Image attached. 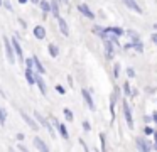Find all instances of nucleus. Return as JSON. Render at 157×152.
Here are the masks:
<instances>
[{"instance_id":"obj_1","label":"nucleus","mask_w":157,"mask_h":152,"mask_svg":"<svg viewBox=\"0 0 157 152\" xmlns=\"http://www.w3.org/2000/svg\"><path fill=\"white\" fill-rule=\"evenodd\" d=\"M4 47H5V56H7V61L12 64L15 61V56H14L15 49H14V44L9 41V37H4Z\"/></svg>"},{"instance_id":"obj_2","label":"nucleus","mask_w":157,"mask_h":152,"mask_svg":"<svg viewBox=\"0 0 157 152\" xmlns=\"http://www.w3.org/2000/svg\"><path fill=\"white\" fill-rule=\"evenodd\" d=\"M34 117H36V120H37L39 123L42 125V127H46V128H48V132H49V134L52 135V137H54V130H52V127H51V125H49V122L46 120V118L42 117L41 113H37V111H34Z\"/></svg>"},{"instance_id":"obj_3","label":"nucleus","mask_w":157,"mask_h":152,"mask_svg":"<svg viewBox=\"0 0 157 152\" xmlns=\"http://www.w3.org/2000/svg\"><path fill=\"white\" fill-rule=\"evenodd\" d=\"M123 115H125V120H127V125L130 128L133 127V120H132V113H130V107L127 105V101H123Z\"/></svg>"},{"instance_id":"obj_4","label":"nucleus","mask_w":157,"mask_h":152,"mask_svg":"<svg viewBox=\"0 0 157 152\" xmlns=\"http://www.w3.org/2000/svg\"><path fill=\"white\" fill-rule=\"evenodd\" d=\"M78 10L83 14V15L88 17V19H95V14H93L91 10H90V7L85 5V3H79V5H78Z\"/></svg>"},{"instance_id":"obj_5","label":"nucleus","mask_w":157,"mask_h":152,"mask_svg":"<svg viewBox=\"0 0 157 152\" xmlns=\"http://www.w3.org/2000/svg\"><path fill=\"white\" fill-rule=\"evenodd\" d=\"M12 44H14V49H15V54H17V57L24 63V53H22V47L21 44H19V41L15 39V37H12Z\"/></svg>"},{"instance_id":"obj_6","label":"nucleus","mask_w":157,"mask_h":152,"mask_svg":"<svg viewBox=\"0 0 157 152\" xmlns=\"http://www.w3.org/2000/svg\"><path fill=\"white\" fill-rule=\"evenodd\" d=\"M21 117L24 118V122H25V123H27V125H29V127H31V128H34V130H37V128H39V125L36 123V122L32 120V118L29 117L27 113H24V111H21Z\"/></svg>"},{"instance_id":"obj_7","label":"nucleus","mask_w":157,"mask_h":152,"mask_svg":"<svg viewBox=\"0 0 157 152\" xmlns=\"http://www.w3.org/2000/svg\"><path fill=\"white\" fill-rule=\"evenodd\" d=\"M56 19H58V24H59L61 32L64 34V36H69V27H68V24H66V20L63 19V17H56Z\"/></svg>"},{"instance_id":"obj_8","label":"nucleus","mask_w":157,"mask_h":152,"mask_svg":"<svg viewBox=\"0 0 157 152\" xmlns=\"http://www.w3.org/2000/svg\"><path fill=\"white\" fill-rule=\"evenodd\" d=\"M81 95H83V98H85L86 105H88L91 110H95V103H93V98H91V95H90V91H88V90H83Z\"/></svg>"},{"instance_id":"obj_9","label":"nucleus","mask_w":157,"mask_h":152,"mask_svg":"<svg viewBox=\"0 0 157 152\" xmlns=\"http://www.w3.org/2000/svg\"><path fill=\"white\" fill-rule=\"evenodd\" d=\"M24 74H25V80H27L29 84H36V74H34V71H32V68H27V69L24 71Z\"/></svg>"},{"instance_id":"obj_10","label":"nucleus","mask_w":157,"mask_h":152,"mask_svg":"<svg viewBox=\"0 0 157 152\" xmlns=\"http://www.w3.org/2000/svg\"><path fill=\"white\" fill-rule=\"evenodd\" d=\"M112 41H108V39H105V49H106V57L108 59H112L113 57V54H115V51H113V46H112Z\"/></svg>"},{"instance_id":"obj_11","label":"nucleus","mask_w":157,"mask_h":152,"mask_svg":"<svg viewBox=\"0 0 157 152\" xmlns=\"http://www.w3.org/2000/svg\"><path fill=\"white\" fill-rule=\"evenodd\" d=\"M34 36L37 37V39H44L46 37V29L42 25H36L34 27Z\"/></svg>"},{"instance_id":"obj_12","label":"nucleus","mask_w":157,"mask_h":152,"mask_svg":"<svg viewBox=\"0 0 157 152\" xmlns=\"http://www.w3.org/2000/svg\"><path fill=\"white\" fill-rule=\"evenodd\" d=\"M123 3H125V5L128 7V9H132L133 12H139V14L142 12V9H140V7L135 3V0H123Z\"/></svg>"},{"instance_id":"obj_13","label":"nucleus","mask_w":157,"mask_h":152,"mask_svg":"<svg viewBox=\"0 0 157 152\" xmlns=\"http://www.w3.org/2000/svg\"><path fill=\"white\" fill-rule=\"evenodd\" d=\"M36 84L39 86L41 93H42V95H46V91H48V90H46V83H44V80H42V78L39 76V74H36Z\"/></svg>"},{"instance_id":"obj_14","label":"nucleus","mask_w":157,"mask_h":152,"mask_svg":"<svg viewBox=\"0 0 157 152\" xmlns=\"http://www.w3.org/2000/svg\"><path fill=\"white\" fill-rule=\"evenodd\" d=\"M34 145H36V149H39V150H44V152L49 149L48 145L44 144V140H42V138H39V137L34 138Z\"/></svg>"},{"instance_id":"obj_15","label":"nucleus","mask_w":157,"mask_h":152,"mask_svg":"<svg viewBox=\"0 0 157 152\" xmlns=\"http://www.w3.org/2000/svg\"><path fill=\"white\" fill-rule=\"evenodd\" d=\"M34 68H36V69H37V73H39V74H44V73H46L44 66H42V64H41V61H39L37 57H34Z\"/></svg>"},{"instance_id":"obj_16","label":"nucleus","mask_w":157,"mask_h":152,"mask_svg":"<svg viewBox=\"0 0 157 152\" xmlns=\"http://www.w3.org/2000/svg\"><path fill=\"white\" fill-rule=\"evenodd\" d=\"M51 12L54 17H59V5H58V0H52L51 2Z\"/></svg>"},{"instance_id":"obj_17","label":"nucleus","mask_w":157,"mask_h":152,"mask_svg":"<svg viewBox=\"0 0 157 152\" xmlns=\"http://www.w3.org/2000/svg\"><path fill=\"white\" fill-rule=\"evenodd\" d=\"M39 7H41V10H42L44 14H48L49 10H51V3L46 2V0H41V2H39Z\"/></svg>"},{"instance_id":"obj_18","label":"nucleus","mask_w":157,"mask_h":152,"mask_svg":"<svg viewBox=\"0 0 157 152\" xmlns=\"http://www.w3.org/2000/svg\"><path fill=\"white\" fill-rule=\"evenodd\" d=\"M117 98H118V88L113 90V96H112V101H110V110H112V113H113V107L117 103Z\"/></svg>"},{"instance_id":"obj_19","label":"nucleus","mask_w":157,"mask_h":152,"mask_svg":"<svg viewBox=\"0 0 157 152\" xmlns=\"http://www.w3.org/2000/svg\"><path fill=\"white\" fill-rule=\"evenodd\" d=\"M49 54H51L52 57H58L59 49H58V46H56V44H49Z\"/></svg>"},{"instance_id":"obj_20","label":"nucleus","mask_w":157,"mask_h":152,"mask_svg":"<svg viewBox=\"0 0 157 152\" xmlns=\"http://www.w3.org/2000/svg\"><path fill=\"white\" fill-rule=\"evenodd\" d=\"M132 46L135 47V51H139V53H142V51H144V44L140 42L139 39H133V44H132Z\"/></svg>"},{"instance_id":"obj_21","label":"nucleus","mask_w":157,"mask_h":152,"mask_svg":"<svg viewBox=\"0 0 157 152\" xmlns=\"http://www.w3.org/2000/svg\"><path fill=\"white\" fill-rule=\"evenodd\" d=\"M137 145H139V149H142V150H149V145L145 144L144 138H137Z\"/></svg>"},{"instance_id":"obj_22","label":"nucleus","mask_w":157,"mask_h":152,"mask_svg":"<svg viewBox=\"0 0 157 152\" xmlns=\"http://www.w3.org/2000/svg\"><path fill=\"white\" fill-rule=\"evenodd\" d=\"M93 32H95L96 36H100V37L105 36V29H103V27H100V25H95V27H93Z\"/></svg>"},{"instance_id":"obj_23","label":"nucleus","mask_w":157,"mask_h":152,"mask_svg":"<svg viewBox=\"0 0 157 152\" xmlns=\"http://www.w3.org/2000/svg\"><path fill=\"white\" fill-rule=\"evenodd\" d=\"M5 120H7V111H5L4 108L0 107V125H4Z\"/></svg>"},{"instance_id":"obj_24","label":"nucleus","mask_w":157,"mask_h":152,"mask_svg":"<svg viewBox=\"0 0 157 152\" xmlns=\"http://www.w3.org/2000/svg\"><path fill=\"white\" fill-rule=\"evenodd\" d=\"M58 130H59V134H61L64 138H68V130H66V127H64V125L58 123Z\"/></svg>"},{"instance_id":"obj_25","label":"nucleus","mask_w":157,"mask_h":152,"mask_svg":"<svg viewBox=\"0 0 157 152\" xmlns=\"http://www.w3.org/2000/svg\"><path fill=\"white\" fill-rule=\"evenodd\" d=\"M110 30H112V32L115 34V36H122V34H125L122 29H120V27H110Z\"/></svg>"},{"instance_id":"obj_26","label":"nucleus","mask_w":157,"mask_h":152,"mask_svg":"<svg viewBox=\"0 0 157 152\" xmlns=\"http://www.w3.org/2000/svg\"><path fill=\"white\" fill-rule=\"evenodd\" d=\"M64 117H66V120H73V111L69 108H64Z\"/></svg>"},{"instance_id":"obj_27","label":"nucleus","mask_w":157,"mask_h":152,"mask_svg":"<svg viewBox=\"0 0 157 152\" xmlns=\"http://www.w3.org/2000/svg\"><path fill=\"white\" fill-rule=\"evenodd\" d=\"M113 76L118 78L120 76V64H115V69H113Z\"/></svg>"},{"instance_id":"obj_28","label":"nucleus","mask_w":157,"mask_h":152,"mask_svg":"<svg viewBox=\"0 0 157 152\" xmlns=\"http://www.w3.org/2000/svg\"><path fill=\"white\" fill-rule=\"evenodd\" d=\"M4 7L7 10H12V3H10V0H4Z\"/></svg>"},{"instance_id":"obj_29","label":"nucleus","mask_w":157,"mask_h":152,"mask_svg":"<svg viewBox=\"0 0 157 152\" xmlns=\"http://www.w3.org/2000/svg\"><path fill=\"white\" fill-rule=\"evenodd\" d=\"M127 73H128V76H135V71H133L132 68H128V69H127Z\"/></svg>"},{"instance_id":"obj_30","label":"nucleus","mask_w":157,"mask_h":152,"mask_svg":"<svg viewBox=\"0 0 157 152\" xmlns=\"http://www.w3.org/2000/svg\"><path fill=\"white\" fill-rule=\"evenodd\" d=\"M83 128H85V130H90L91 127H90V123H88V122H83Z\"/></svg>"},{"instance_id":"obj_31","label":"nucleus","mask_w":157,"mask_h":152,"mask_svg":"<svg viewBox=\"0 0 157 152\" xmlns=\"http://www.w3.org/2000/svg\"><path fill=\"white\" fill-rule=\"evenodd\" d=\"M123 90H125V93H127V95H128V93H130V88H128V84H127V83H125V84H123Z\"/></svg>"},{"instance_id":"obj_32","label":"nucleus","mask_w":157,"mask_h":152,"mask_svg":"<svg viewBox=\"0 0 157 152\" xmlns=\"http://www.w3.org/2000/svg\"><path fill=\"white\" fill-rule=\"evenodd\" d=\"M56 90H58V91H59V93H61V95L64 93V88H63V86H59V84H58V86H56Z\"/></svg>"},{"instance_id":"obj_33","label":"nucleus","mask_w":157,"mask_h":152,"mask_svg":"<svg viewBox=\"0 0 157 152\" xmlns=\"http://www.w3.org/2000/svg\"><path fill=\"white\" fill-rule=\"evenodd\" d=\"M152 132H154V130H152V128H150V127H147V128H145V134H147V135H150V134H152Z\"/></svg>"},{"instance_id":"obj_34","label":"nucleus","mask_w":157,"mask_h":152,"mask_svg":"<svg viewBox=\"0 0 157 152\" xmlns=\"http://www.w3.org/2000/svg\"><path fill=\"white\" fill-rule=\"evenodd\" d=\"M150 39H152V42L157 44V34H152V37H150Z\"/></svg>"},{"instance_id":"obj_35","label":"nucleus","mask_w":157,"mask_h":152,"mask_svg":"<svg viewBox=\"0 0 157 152\" xmlns=\"http://www.w3.org/2000/svg\"><path fill=\"white\" fill-rule=\"evenodd\" d=\"M154 137H155V149H157V132L154 134Z\"/></svg>"},{"instance_id":"obj_36","label":"nucleus","mask_w":157,"mask_h":152,"mask_svg":"<svg viewBox=\"0 0 157 152\" xmlns=\"http://www.w3.org/2000/svg\"><path fill=\"white\" fill-rule=\"evenodd\" d=\"M31 2H32V3H39L41 0H31Z\"/></svg>"},{"instance_id":"obj_37","label":"nucleus","mask_w":157,"mask_h":152,"mask_svg":"<svg viewBox=\"0 0 157 152\" xmlns=\"http://www.w3.org/2000/svg\"><path fill=\"white\" fill-rule=\"evenodd\" d=\"M19 2H21V3H25V2H27V0H19Z\"/></svg>"},{"instance_id":"obj_38","label":"nucleus","mask_w":157,"mask_h":152,"mask_svg":"<svg viewBox=\"0 0 157 152\" xmlns=\"http://www.w3.org/2000/svg\"><path fill=\"white\" fill-rule=\"evenodd\" d=\"M154 120H157V113H155V115H154Z\"/></svg>"},{"instance_id":"obj_39","label":"nucleus","mask_w":157,"mask_h":152,"mask_svg":"<svg viewBox=\"0 0 157 152\" xmlns=\"http://www.w3.org/2000/svg\"><path fill=\"white\" fill-rule=\"evenodd\" d=\"M0 5H4V0H0Z\"/></svg>"},{"instance_id":"obj_40","label":"nucleus","mask_w":157,"mask_h":152,"mask_svg":"<svg viewBox=\"0 0 157 152\" xmlns=\"http://www.w3.org/2000/svg\"><path fill=\"white\" fill-rule=\"evenodd\" d=\"M63 2H64V3H66V2H68V0H63Z\"/></svg>"},{"instance_id":"obj_41","label":"nucleus","mask_w":157,"mask_h":152,"mask_svg":"<svg viewBox=\"0 0 157 152\" xmlns=\"http://www.w3.org/2000/svg\"><path fill=\"white\" fill-rule=\"evenodd\" d=\"M154 27H155V29H157V24H155V25H154Z\"/></svg>"},{"instance_id":"obj_42","label":"nucleus","mask_w":157,"mask_h":152,"mask_svg":"<svg viewBox=\"0 0 157 152\" xmlns=\"http://www.w3.org/2000/svg\"><path fill=\"white\" fill-rule=\"evenodd\" d=\"M0 95H2V90H0Z\"/></svg>"}]
</instances>
